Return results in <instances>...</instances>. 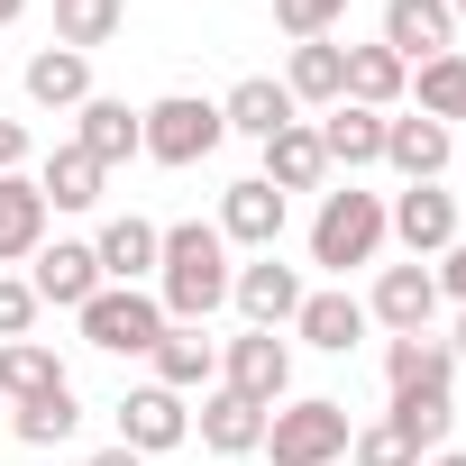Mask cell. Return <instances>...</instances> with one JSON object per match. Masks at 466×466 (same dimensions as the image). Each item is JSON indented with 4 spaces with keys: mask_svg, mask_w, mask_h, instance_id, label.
<instances>
[{
    "mask_svg": "<svg viewBox=\"0 0 466 466\" xmlns=\"http://www.w3.org/2000/svg\"><path fill=\"white\" fill-rule=\"evenodd\" d=\"M156 275H165V293H156V302H165V320L201 329V320L228 302V275H238V266H228V238H219L210 219H183V228H165Z\"/></svg>",
    "mask_w": 466,
    "mask_h": 466,
    "instance_id": "1",
    "label": "cell"
},
{
    "mask_svg": "<svg viewBox=\"0 0 466 466\" xmlns=\"http://www.w3.org/2000/svg\"><path fill=\"white\" fill-rule=\"evenodd\" d=\"M74 320H83V339H92L101 357H147V348L165 339V302L137 293V284H101Z\"/></svg>",
    "mask_w": 466,
    "mask_h": 466,
    "instance_id": "2",
    "label": "cell"
},
{
    "mask_svg": "<svg viewBox=\"0 0 466 466\" xmlns=\"http://www.w3.org/2000/svg\"><path fill=\"white\" fill-rule=\"evenodd\" d=\"M348 402H329V393H311V402H284V411H266V448H275V466H329V457H348Z\"/></svg>",
    "mask_w": 466,
    "mask_h": 466,
    "instance_id": "3",
    "label": "cell"
},
{
    "mask_svg": "<svg viewBox=\"0 0 466 466\" xmlns=\"http://www.w3.org/2000/svg\"><path fill=\"white\" fill-rule=\"evenodd\" d=\"M375 248H384V201L375 192H329L320 219H311V266L348 275V266H375Z\"/></svg>",
    "mask_w": 466,
    "mask_h": 466,
    "instance_id": "4",
    "label": "cell"
},
{
    "mask_svg": "<svg viewBox=\"0 0 466 466\" xmlns=\"http://www.w3.org/2000/svg\"><path fill=\"white\" fill-rule=\"evenodd\" d=\"M147 119V147L137 156H156V165H201L228 128H219V101H201V92H165L156 110H137Z\"/></svg>",
    "mask_w": 466,
    "mask_h": 466,
    "instance_id": "5",
    "label": "cell"
},
{
    "mask_svg": "<svg viewBox=\"0 0 466 466\" xmlns=\"http://www.w3.org/2000/svg\"><path fill=\"white\" fill-rule=\"evenodd\" d=\"M228 393H248L257 411H275L293 393V348L275 329H248V339H228Z\"/></svg>",
    "mask_w": 466,
    "mask_h": 466,
    "instance_id": "6",
    "label": "cell"
},
{
    "mask_svg": "<svg viewBox=\"0 0 466 466\" xmlns=\"http://www.w3.org/2000/svg\"><path fill=\"white\" fill-rule=\"evenodd\" d=\"M219 238L228 248H257V257H275V238H284V192L266 183V174H248V183H228V201H219Z\"/></svg>",
    "mask_w": 466,
    "mask_h": 466,
    "instance_id": "7",
    "label": "cell"
},
{
    "mask_svg": "<svg viewBox=\"0 0 466 466\" xmlns=\"http://www.w3.org/2000/svg\"><path fill=\"white\" fill-rule=\"evenodd\" d=\"M430 311H439V275L411 257V266H384V284H375V302H366V320H384L393 339H420L430 329Z\"/></svg>",
    "mask_w": 466,
    "mask_h": 466,
    "instance_id": "8",
    "label": "cell"
},
{
    "mask_svg": "<svg viewBox=\"0 0 466 466\" xmlns=\"http://www.w3.org/2000/svg\"><path fill=\"white\" fill-rule=\"evenodd\" d=\"M384 228L411 248V257H439V248H457V192H439V183H411L393 210H384Z\"/></svg>",
    "mask_w": 466,
    "mask_h": 466,
    "instance_id": "9",
    "label": "cell"
},
{
    "mask_svg": "<svg viewBox=\"0 0 466 466\" xmlns=\"http://www.w3.org/2000/svg\"><path fill=\"white\" fill-rule=\"evenodd\" d=\"M448 37H457V10H448V0H393V10H384V46H393L402 65H439V56H457Z\"/></svg>",
    "mask_w": 466,
    "mask_h": 466,
    "instance_id": "10",
    "label": "cell"
},
{
    "mask_svg": "<svg viewBox=\"0 0 466 466\" xmlns=\"http://www.w3.org/2000/svg\"><path fill=\"white\" fill-rule=\"evenodd\" d=\"M228 302L248 311V329H284V320L302 311V275H293V266H275V257H257V266L228 275Z\"/></svg>",
    "mask_w": 466,
    "mask_h": 466,
    "instance_id": "11",
    "label": "cell"
},
{
    "mask_svg": "<svg viewBox=\"0 0 466 466\" xmlns=\"http://www.w3.org/2000/svg\"><path fill=\"white\" fill-rule=\"evenodd\" d=\"M183 393H165V384H137L128 402H119V448H137V457H165V448H183Z\"/></svg>",
    "mask_w": 466,
    "mask_h": 466,
    "instance_id": "12",
    "label": "cell"
},
{
    "mask_svg": "<svg viewBox=\"0 0 466 466\" xmlns=\"http://www.w3.org/2000/svg\"><path fill=\"white\" fill-rule=\"evenodd\" d=\"M74 147H83V156H92V165L110 174V165H128V156L147 147V119H137L128 101H110V92H92V101H83V128H74Z\"/></svg>",
    "mask_w": 466,
    "mask_h": 466,
    "instance_id": "13",
    "label": "cell"
},
{
    "mask_svg": "<svg viewBox=\"0 0 466 466\" xmlns=\"http://www.w3.org/2000/svg\"><path fill=\"white\" fill-rule=\"evenodd\" d=\"M101 293V257L83 248V238H56V248H37V302H56V311H83Z\"/></svg>",
    "mask_w": 466,
    "mask_h": 466,
    "instance_id": "14",
    "label": "cell"
},
{
    "mask_svg": "<svg viewBox=\"0 0 466 466\" xmlns=\"http://www.w3.org/2000/svg\"><path fill=\"white\" fill-rule=\"evenodd\" d=\"M46 248V192L28 174H0V266H28Z\"/></svg>",
    "mask_w": 466,
    "mask_h": 466,
    "instance_id": "15",
    "label": "cell"
},
{
    "mask_svg": "<svg viewBox=\"0 0 466 466\" xmlns=\"http://www.w3.org/2000/svg\"><path fill=\"white\" fill-rule=\"evenodd\" d=\"M92 257H101V284H137V275H156V257H165V228H156V219H110L101 238H92Z\"/></svg>",
    "mask_w": 466,
    "mask_h": 466,
    "instance_id": "16",
    "label": "cell"
},
{
    "mask_svg": "<svg viewBox=\"0 0 466 466\" xmlns=\"http://www.w3.org/2000/svg\"><path fill=\"white\" fill-rule=\"evenodd\" d=\"M219 128H238V137H257V147H266L275 128H293V92H284L275 74H248L238 92L219 101Z\"/></svg>",
    "mask_w": 466,
    "mask_h": 466,
    "instance_id": "17",
    "label": "cell"
},
{
    "mask_svg": "<svg viewBox=\"0 0 466 466\" xmlns=\"http://www.w3.org/2000/svg\"><path fill=\"white\" fill-rule=\"evenodd\" d=\"M384 165L402 183H439L448 174V128L439 119H384Z\"/></svg>",
    "mask_w": 466,
    "mask_h": 466,
    "instance_id": "18",
    "label": "cell"
},
{
    "mask_svg": "<svg viewBox=\"0 0 466 466\" xmlns=\"http://www.w3.org/2000/svg\"><path fill=\"white\" fill-rule=\"evenodd\" d=\"M147 357H156V384H165V393H201V384L219 375V348H210L201 329H183V320H165V339H156Z\"/></svg>",
    "mask_w": 466,
    "mask_h": 466,
    "instance_id": "19",
    "label": "cell"
},
{
    "mask_svg": "<svg viewBox=\"0 0 466 466\" xmlns=\"http://www.w3.org/2000/svg\"><path fill=\"white\" fill-rule=\"evenodd\" d=\"M384 384H393V393H448V384H457L448 339H430V329H420V339H393V348H384Z\"/></svg>",
    "mask_w": 466,
    "mask_h": 466,
    "instance_id": "20",
    "label": "cell"
},
{
    "mask_svg": "<svg viewBox=\"0 0 466 466\" xmlns=\"http://www.w3.org/2000/svg\"><path fill=\"white\" fill-rule=\"evenodd\" d=\"M28 101H37V110H83V101H92V56H74V46L28 56Z\"/></svg>",
    "mask_w": 466,
    "mask_h": 466,
    "instance_id": "21",
    "label": "cell"
},
{
    "mask_svg": "<svg viewBox=\"0 0 466 466\" xmlns=\"http://www.w3.org/2000/svg\"><path fill=\"white\" fill-rule=\"evenodd\" d=\"M320 174H329L320 128H302V119H293V128H275V137H266V183H275V192H311Z\"/></svg>",
    "mask_w": 466,
    "mask_h": 466,
    "instance_id": "22",
    "label": "cell"
},
{
    "mask_svg": "<svg viewBox=\"0 0 466 466\" xmlns=\"http://www.w3.org/2000/svg\"><path fill=\"white\" fill-rule=\"evenodd\" d=\"M293 329H302L311 348H329V357H348V348L366 339V302H357V293H302V311H293Z\"/></svg>",
    "mask_w": 466,
    "mask_h": 466,
    "instance_id": "23",
    "label": "cell"
},
{
    "mask_svg": "<svg viewBox=\"0 0 466 466\" xmlns=\"http://www.w3.org/2000/svg\"><path fill=\"white\" fill-rule=\"evenodd\" d=\"M201 448H219V457H248V448H266V411L248 402V393H210L201 402Z\"/></svg>",
    "mask_w": 466,
    "mask_h": 466,
    "instance_id": "24",
    "label": "cell"
},
{
    "mask_svg": "<svg viewBox=\"0 0 466 466\" xmlns=\"http://www.w3.org/2000/svg\"><path fill=\"white\" fill-rule=\"evenodd\" d=\"M284 92H293V101H320V110H339V101H348V46H329V37L293 46V74H284Z\"/></svg>",
    "mask_w": 466,
    "mask_h": 466,
    "instance_id": "25",
    "label": "cell"
},
{
    "mask_svg": "<svg viewBox=\"0 0 466 466\" xmlns=\"http://www.w3.org/2000/svg\"><path fill=\"white\" fill-rule=\"evenodd\" d=\"M402 83H411V65H402L393 46H348V101H357V110H393Z\"/></svg>",
    "mask_w": 466,
    "mask_h": 466,
    "instance_id": "26",
    "label": "cell"
},
{
    "mask_svg": "<svg viewBox=\"0 0 466 466\" xmlns=\"http://www.w3.org/2000/svg\"><path fill=\"white\" fill-rule=\"evenodd\" d=\"M320 147H329V165H384V110L339 101V110L320 119Z\"/></svg>",
    "mask_w": 466,
    "mask_h": 466,
    "instance_id": "27",
    "label": "cell"
},
{
    "mask_svg": "<svg viewBox=\"0 0 466 466\" xmlns=\"http://www.w3.org/2000/svg\"><path fill=\"white\" fill-rule=\"evenodd\" d=\"M56 384H65L56 348H37V339H10V348H0V402H37V393H56Z\"/></svg>",
    "mask_w": 466,
    "mask_h": 466,
    "instance_id": "28",
    "label": "cell"
},
{
    "mask_svg": "<svg viewBox=\"0 0 466 466\" xmlns=\"http://www.w3.org/2000/svg\"><path fill=\"white\" fill-rule=\"evenodd\" d=\"M37 192H46V210H92V201H101V165H92L83 147H56L46 174H37Z\"/></svg>",
    "mask_w": 466,
    "mask_h": 466,
    "instance_id": "29",
    "label": "cell"
},
{
    "mask_svg": "<svg viewBox=\"0 0 466 466\" xmlns=\"http://www.w3.org/2000/svg\"><path fill=\"white\" fill-rule=\"evenodd\" d=\"M28 448H65L74 430H83V402H74V384H56V393H37V402H19V420H10Z\"/></svg>",
    "mask_w": 466,
    "mask_h": 466,
    "instance_id": "30",
    "label": "cell"
},
{
    "mask_svg": "<svg viewBox=\"0 0 466 466\" xmlns=\"http://www.w3.org/2000/svg\"><path fill=\"white\" fill-rule=\"evenodd\" d=\"M384 420H393V430H402V439L430 457V448H448V430H457V402H448V393H393V411H384Z\"/></svg>",
    "mask_w": 466,
    "mask_h": 466,
    "instance_id": "31",
    "label": "cell"
},
{
    "mask_svg": "<svg viewBox=\"0 0 466 466\" xmlns=\"http://www.w3.org/2000/svg\"><path fill=\"white\" fill-rule=\"evenodd\" d=\"M110 37H119V0H56V46L92 56V46H110Z\"/></svg>",
    "mask_w": 466,
    "mask_h": 466,
    "instance_id": "32",
    "label": "cell"
},
{
    "mask_svg": "<svg viewBox=\"0 0 466 466\" xmlns=\"http://www.w3.org/2000/svg\"><path fill=\"white\" fill-rule=\"evenodd\" d=\"M420 119H466V56H439V65H420Z\"/></svg>",
    "mask_w": 466,
    "mask_h": 466,
    "instance_id": "33",
    "label": "cell"
},
{
    "mask_svg": "<svg viewBox=\"0 0 466 466\" xmlns=\"http://www.w3.org/2000/svg\"><path fill=\"white\" fill-rule=\"evenodd\" d=\"M348 457H357V466H420V448H411V439H402L393 420H375V430H357V439H348Z\"/></svg>",
    "mask_w": 466,
    "mask_h": 466,
    "instance_id": "34",
    "label": "cell"
},
{
    "mask_svg": "<svg viewBox=\"0 0 466 466\" xmlns=\"http://www.w3.org/2000/svg\"><path fill=\"white\" fill-rule=\"evenodd\" d=\"M339 10H348V0H275L284 37H302V46H311V37H329V28H339Z\"/></svg>",
    "mask_w": 466,
    "mask_h": 466,
    "instance_id": "35",
    "label": "cell"
},
{
    "mask_svg": "<svg viewBox=\"0 0 466 466\" xmlns=\"http://www.w3.org/2000/svg\"><path fill=\"white\" fill-rule=\"evenodd\" d=\"M28 329H37V284L0 275V348H10V339H28Z\"/></svg>",
    "mask_w": 466,
    "mask_h": 466,
    "instance_id": "36",
    "label": "cell"
},
{
    "mask_svg": "<svg viewBox=\"0 0 466 466\" xmlns=\"http://www.w3.org/2000/svg\"><path fill=\"white\" fill-rule=\"evenodd\" d=\"M19 165H28V128H19V119H0V174H19Z\"/></svg>",
    "mask_w": 466,
    "mask_h": 466,
    "instance_id": "37",
    "label": "cell"
},
{
    "mask_svg": "<svg viewBox=\"0 0 466 466\" xmlns=\"http://www.w3.org/2000/svg\"><path fill=\"white\" fill-rule=\"evenodd\" d=\"M439 293H457V302H466V238L448 248V266H439Z\"/></svg>",
    "mask_w": 466,
    "mask_h": 466,
    "instance_id": "38",
    "label": "cell"
},
{
    "mask_svg": "<svg viewBox=\"0 0 466 466\" xmlns=\"http://www.w3.org/2000/svg\"><path fill=\"white\" fill-rule=\"evenodd\" d=\"M83 466H147V457H137V448H92Z\"/></svg>",
    "mask_w": 466,
    "mask_h": 466,
    "instance_id": "39",
    "label": "cell"
},
{
    "mask_svg": "<svg viewBox=\"0 0 466 466\" xmlns=\"http://www.w3.org/2000/svg\"><path fill=\"white\" fill-rule=\"evenodd\" d=\"M448 357H457V366H466V320H457V339H448Z\"/></svg>",
    "mask_w": 466,
    "mask_h": 466,
    "instance_id": "40",
    "label": "cell"
},
{
    "mask_svg": "<svg viewBox=\"0 0 466 466\" xmlns=\"http://www.w3.org/2000/svg\"><path fill=\"white\" fill-rule=\"evenodd\" d=\"M420 466H466V457H457V448H439V457H420Z\"/></svg>",
    "mask_w": 466,
    "mask_h": 466,
    "instance_id": "41",
    "label": "cell"
},
{
    "mask_svg": "<svg viewBox=\"0 0 466 466\" xmlns=\"http://www.w3.org/2000/svg\"><path fill=\"white\" fill-rule=\"evenodd\" d=\"M19 10H28V0H0V28H10V19H19Z\"/></svg>",
    "mask_w": 466,
    "mask_h": 466,
    "instance_id": "42",
    "label": "cell"
},
{
    "mask_svg": "<svg viewBox=\"0 0 466 466\" xmlns=\"http://www.w3.org/2000/svg\"><path fill=\"white\" fill-rule=\"evenodd\" d=\"M448 10H457V19H466V0H448Z\"/></svg>",
    "mask_w": 466,
    "mask_h": 466,
    "instance_id": "43",
    "label": "cell"
}]
</instances>
